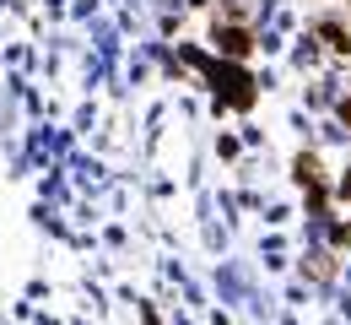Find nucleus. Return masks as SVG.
I'll list each match as a JSON object with an SVG mask.
<instances>
[{"instance_id": "f257e3e1", "label": "nucleus", "mask_w": 351, "mask_h": 325, "mask_svg": "<svg viewBox=\"0 0 351 325\" xmlns=\"http://www.w3.org/2000/svg\"><path fill=\"white\" fill-rule=\"evenodd\" d=\"M221 49H227V54H249V33L227 27V33H221Z\"/></svg>"}]
</instances>
